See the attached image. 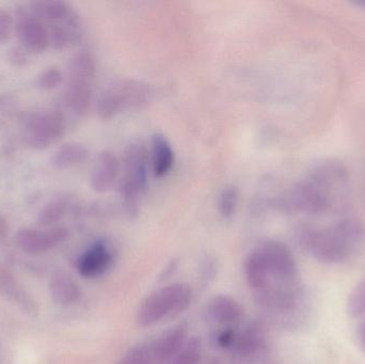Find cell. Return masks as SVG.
Listing matches in <instances>:
<instances>
[{"label": "cell", "instance_id": "8", "mask_svg": "<svg viewBox=\"0 0 365 364\" xmlns=\"http://www.w3.org/2000/svg\"><path fill=\"white\" fill-rule=\"evenodd\" d=\"M15 27L21 45L29 53H43L51 45L48 28L25 9L17 11Z\"/></svg>", "mask_w": 365, "mask_h": 364}, {"label": "cell", "instance_id": "11", "mask_svg": "<svg viewBox=\"0 0 365 364\" xmlns=\"http://www.w3.org/2000/svg\"><path fill=\"white\" fill-rule=\"evenodd\" d=\"M119 175V162L113 152L105 150L96 160L91 177V186L94 192L104 194L111 189Z\"/></svg>", "mask_w": 365, "mask_h": 364}, {"label": "cell", "instance_id": "13", "mask_svg": "<svg viewBox=\"0 0 365 364\" xmlns=\"http://www.w3.org/2000/svg\"><path fill=\"white\" fill-rule=\"evenodd\" d=\"M51 298L59 305H72L81 297V288L76 280L64 271H57L49 280Z\"/></svg>", "mask_w": 365, "mask_h": 364}, {"label": "cell", "instance_id": "32", "mask_svg": "<svg viewBox=\"0 0 365 364\" xmlns=\"http://www.w3.org/2000/svg\"><path fill=\"white\" fill-rule=\"evenodd\" d=\"M205 364H223L222 361L220 360V359H210V361H207Z\"/></svg>", "mask_w": 365, "mask_h": 364}, {"label": "cell", "instance_id": "12", "mask_svg": "<svg viewBox=\"0 0 365 364\" xmlns=\"http://www.w3.org/2000/svg\"><path fill=\"white\" fill-rule=\"evenodd\" d=\"M113 256L103 243H96L78 261V271L83 277L96 278L108 271Z\"/></svg>", "mask_w": 365, "mask_h": 364}, {"label": "cell", "instance_id": "19", "mask_svg": "<svg viewBox=\"0 0 365 364\" xmlns=\"http://www.w3.org/2000/svg\"><path fill=\"white\" fill-rule=\"evenodd\" d=\"M245 275L247 282L253 291L261 290L269 284L270 273L259 250L251 252L245 262Z\"/></svg>", "mask_w": 365, "mask_h": 364}, {"label": "cell", "instance_id": "5", "mask_svg": "<svg viewBox=\"0 0 365 364\" xmlns=\"http://www.w3.org/2000/svg\"><path fill=\"white\" fill-rule=\"evenodd\" d=\"M66 128V118L60 111L36 113L26 120L23 128L24 141L32 149H47L62 138Z\"/></svg>", "mask_w": 365, "mask_h": 364}, {"label": "cell", "instance_id": "27", "mask_svg": "<svg viewBox=\"0 0 365 364\" xmlns=\"http://www.w3.org/2000/svg\"><path fill=\"white\" fill-rule=\"evenodd\" d=\"M13 27V16L8 10L0 9V43L10 36Z\"/></svg>", "mask_w": 365, "mask_h": 364}, {"label": "cell", "instance_id": "14", "mask_svg": "<svg viewBox=\"0 0 365 364\" xmlns=\"http://www.w3.org/2000/svg\"><path fill=\"white\" fill-rule=\"evenodd\" d=\"M0 294L6 297L8 301L19 306L27 313L34 314L36 312V303L29 294H27V292L21 288L14 276L8 269L1 266H0Z\"/></svg>", "mask_w": 365, "mask_h": 364}, {"label": "cell", "instance_id": "2", "mask_svg": "<svg viewBox=\"0 0 365 364\" xmlns=\"http://www.w3.org/2000/svg\"><path fill=\"white\" fill-rule=\"evenodd\" d=\"M151 98L147 83L136 79L124 78L113 81L105 88L98 102L101 119L110 120L128 109L140 108Z\"/></svg>", "mask_w": 365, "mask_h": 364}, {"label": "cell", "instance_id": "1", "mask_svg": "<svg viewBox=\"0 0 365 364\" xmlns=\"http://www.w3.org/2000/svg\"><path fill=\"white\" fill-rule=\"evenodd\" d=\"M192 292L185 284H173L150 294L137 311L136 322L143 328L153 326L171 314L188 309Z\"/></svg>", "mask_w": 365, "mask_h": 364}, {"label": "cell", "instance_id": "21", "mask_svg": "<svg viewBox=\"0 0 365 364\" xmlns=\"http://www.w3.org/2000/svg\"><path fill=\"white\" fill-rule=\"evenodd\" d=\"M202 353V340L199 337L189 338L180 352L169 361L168 364H199Z\"/></svg>", "mask_w": 365, "mask_h": 364}, {"label": "cell", "instance_id": "18", "mask_svg": "<svg viewBox=\"0 0 365 364\" xmlns=\"http://www.w3.org/2000/svg\"><path fill=\"white\" fill-rule=\"evenodd\" d=\"M30 12L42 21L56 24L72 14L70 6L61 0H41L31 2Z\"/></svg>", "mask_w": 365, "mask_h": 364}, {"label": "cell", "instance_id": "23", "mask_svg": "<svg viewBox=\"0 0 365 364\" xmlns=\"http://www.w3.org/2000/svg\"><path fill=\"white\" fill-rule=\"evenodd\" d=\"M117 364H155L152 354L151 342L138 344L130 348Z\"/></svg>", "mask_w": 365, "mask_h": 364}, {"label": "cell", "instance_id": "16", "mask_svg": "<svg viewBox=\"0 0 365 364\" xmlns=\"http://www.w3.org/2000/svg\"><path fill=\"white\" fill-rule=\"evenodd\" d=\"M210 318L221 325H233L240 322L244 316V309L235 299L227 295H218L208 305Z\"/></svg>", "mask_w": 365, "mask_h": 364}, {"label": "cell", "instance_id": "25", "mask_svg": "<svg viewBox=\"0 0 365 364\" xmlns=\"http://www.w3.org/2000/svg\"><path fill=\"white\" fill-rule=\"evenodd\" d=\"M218 274V262L214 256L205 254L200 259L199 279L203 286L212 284Z\"/></svg>", "mask_w": 365, "mask_h": 364}, {"label": "cell", "instance_id": "28", "mask_svg": "<svg viewBox=\"0 0 365 364\" xmlns=\"http://www.w3.org/2000/svg\"><path fill=\"white\" fill-rule=\"evenodd\" d=\"M236 331L233 328L229 327V328L225 329L218 333L216 338L217 345L220 348H227L230 350L232 344L234 343V340L236 337Z\"/></svg>", "mask_w": 365, "mask_h": 364}, {"label": "cell", "instance_id": "4", "mask_svg": "<svg viewBox=\"0 0 365 364\" xmlns=\"http://www.w3.org/2000/svg\"><path fill=\"white\" fill-rule=\"evenodd\" d=\"M96 76V61L91 53L81 51L68 64L66 106L75 115H85L91 106L92 83Z\"/></svg>", "mask_w": 365, "mask_h": 364}, {"label": "cell", "instance_id": "31", "mask_svg": "<svg viewBox=\"0 0 365 364\" xmlns=\"http://www.w3.org/2000/svg\"><path fill=\"white\" fill-rule=\"evenodd\" d=\"M9 232V224L6 222V218L4 216L0 215V241L4 239L6 236Z\"/></svg>", "mask_w": 365, "mask_h": 364}, {"label": "cell", "instance_id": "9", "mask_svg": "<svg viewBox=\"0 0 365 364\" xmlns=\"http://www.w3.org/2000/svg\"><path fill=\"white\" fill-rule=\"evenodd\" d=\"M265 260L270 276L278 279H289L296 273L293 256L287 247L278 241H267L257 248Z\"/></svg>", "mask_w": 365, "mask_h": 364}, {"label": "cell", "instance_id": "3", "mask_svg": "<svg viewBox=\"0 0 365 364\" xmlns=\"http://www.w3.org/2000/svg\"><path fill=\"white\" fill-rule=\"evenodd\" d=\"M149 179V158L145 145L132 143L124 155L123 177L120 182V194L130 215H136L138 203L145 194Z\"/></svg>", "mask_w": 365, "mask_h": 364}, {"label": "cell", "instance_id": "10", "mask_svg": "<svg viewBox=\"0 0 365 364\" xmlns=\"http://www.w3.org/2000/svg\"><path fill=\"white\" fill-rule=\"evenodd\" d=\"M188 326L185 323L175 325L151 342L154 363H168L186 343Z\"/></svg>", "mask_w": 365, "mask_h": 364}, {"label": "cell", "instance_id": "17", "mask_svg": "<svg viewBox=\"0 0 365 364\" xmlns=\"http://www.w3.org/2000/svg\"><path fill=\"white\" fill-rule=\"evenodd\" d=\"M152 157L154 175L163 177L168 175L175 164V152L164 135L155 134L152 137Z\"/></svg>", "mask_w": 365, "mask_h": 364}, {"label": "cell", "instance_id": "30", "mask_svg": "<svg viewBox=\"0 0 365 364\" xmlns=\"http://www.w3.org/2000/svg\"><path fill=\"white\" fill-rule=\"evenodd\" d=\"M179 269V260L178 259H173L165 267L164 271H162L160 276V281H166L168 280L173 274H175L177 269Z\"/></svg>", "mask_w": 365, "mask_h": 364}, {"label": "cell", "instance_id": "15", "mask_svg": "<svg viewBox=\"0 0 365 364\" xmlns=\"http://www.w3.org/2000/svg\"><path fill=\"white\" fill-rule=\"evenodd\" d=\"M48 32L51 46L56 49H64L76 43L81 38V21L72 12L63 21L53 24Z\"/></svg>", "mask_w": 365, "mask_h": 364}, {"label": "cell", "instance_id": "7", "mask_svg": "<svg viewBox=\"0 0 365 364\" xmlns=\"http://www.w3.org/2000/svg\"><path fill=\"white\" fill-rule=\"evenodd\" d=\"M68 237V231L62 227H53L47 230L21 229L15 236L19 249L30 256H38L63 243Z\"/></svg>", "mask_w": 365, "mask_h": 364}, {"label": "cell", "instance_id": "29", "mask_svg": "<svg viewBox=\"0 0 365 364\" xmlns=\"http://www.w3.org/2000/svg\"><path fill=\"white\" fill-rule=\"evenodd\" d=\"M28 53L29 51L24 47H14V48L11 49L10 53H9V59H10L13 66H23L27 63Z\"/></svg>", "mask_w": 365, "mask_h": 364}, {"label": "cell", "instance_id": "26", "mask_svg": "<svg viewBox=\"0 0 365 364\" xmlns=\"http://www.w3.org/2000/svg\"><path fill=\"white\" fill-rule=\"evenodd\" d=\"M62 79H63V76H62L61 71L53 66V68L45 70L38 76V85L45 91H51V90L56 89L62 83Z\"/></svg>", "mask_w": 365, "mask_h": 364}, {"label": "cell", "instance_id": "6", "mask_svg": "<svg viewBox=\"0 0 365 364\" xmlns=\"http://www.w3.org/2000/svg\"><path fill=\"white\" fill-rule=\"evenodd\" d=\"M229 350L232 364H252L259 360L266 350L263 327L257 322L249 323L236 333Z\"/></svg>", "mask_w": 365, "mask_h": 364}, {"label": "cell", "instance_id": "20", "mask_svg": "<svg viewBox=\"0 0 365 364\" xmlns=\"http://www.w3.org/2000/svg\"><path fill=\"white\" fill-rule=\"evenodd\" d=\"M89 157V151L79 142H68L57 150L51 157V164L57 169H68L83 164Z\"/></svg>", "mask_w": 365, "mask_h": 364}, {"label": "cell", "instance_id": "24", "mask_svg": "<svg viewBox=\"0 0 365 364\" xmlns=\"http://www.w3.org/2000/svg\"><path fill=\"white\" fill-rule=\"evenodd\" d=\"M238 205V190L235 186H227L222 190L219 199V211L225 218H230L235 214Z\"/></svg>", "mask_w": 365, "mask_h": 364}, {"label": "cell", "instance_id": "22", "mask_svg": "<svg viewBox=\"0 0 365 364\" xmlns=\"http://www.w3.org/2000/svg\"><path fill=\"white\" fill-rule=\"evenodd\" d=\"M68 204L63 200H55L47 203L38 214V224L42 227H49L60 222L66 215Z\"/></svg>", "mask_w": 365, "mask_h": 364}]
</instances>
